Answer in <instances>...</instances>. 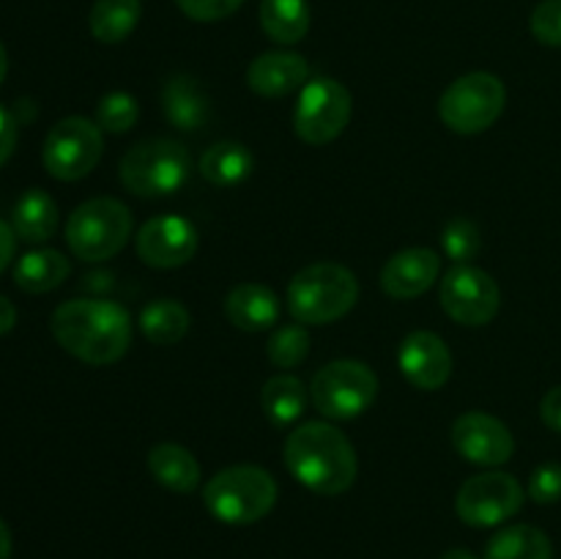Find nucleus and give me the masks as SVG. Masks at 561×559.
<instances>
[{"label": "nucleus", "mask_w": 561, "mask_h": 559, "mask_svg": "<svg viewBox=\"0 0 561 559\" xmlns=\"http://www.w3.org/2000/svg\"><path fill=\"white\" fill-rule=\"evenodd\" d=\"M60 349L88 365H113L131 345V318L118 301L71 299L49 318Z\"/></svg>", "instance_id": "f257e3e1"}, {"label": "nucleus", "mask_w": 561, "mask_h": 559, "mask_svg": "<svg viewBox=\"0 0 561 559\" xmlns=\"http://www.w3.org/2000/svg\"><path fill=\"white\" fill-rule=\"evenodd\" d=\"M283 455L294 480L321 497L345 493L359 471L354 444L329 422H301L285 438Z\"/></svg>", "instance_id": "f03ea898"}, {"label": "nucleus", "mask_w": 561, "mask_h": 559, "mask_svg": "<svg viewBox=\"0 0 561 559\" xmlns=\"http://www.w3.org/2000/svg\"><path fill=\"white\" fill-rule=\"evenodd\" d=\"M285 301H288V312L296 318V323L323 327V323L340 321L354 310V305L359 301V280L343 263H310L294 274Z\"/></svg>", "instance_id": "7ed1b4c3"}, {"label": "nucleus", "mask_w": 561, "mask_h": 559, "mask_svg": "<svg viewBox=\"0 0 561 559\" xmlns=\"http://www.w3.org/2000/svg\"><path fill=\"white\" fill-rule=\"evenodd\" d=\"M206 510L230 526H247L266 518L277 504V480L272 471L252 464L228 466L203 488Z\"/></svg>", "instance_id": "20e7f679"}, {"label": "nucleus", "mask_w": 561, "mask_h": 559, "mask_svg": "<svg viewBox=\"0 0 561 559\" xmlns=\"http://www.w3.org/2000/svg\"><path fill=\"white\" fill-rule=\"evenodd\" d=\"M192 157L184 142L153 137L131 146L121 159V184L137 197H164L186 184Z\"/></svg>", "instance_id": "39448f33"}, {"label": "nucleus", "mask_w": 561, "mask_h": 559, "mask_svg": "<svg viewBox=\"0 0 561 559\" xmlns=\"http://www.w3.org/2000/svg\"><path fill=\"white\" fill-rule=\"evenodd\" d=\"M131 236V214L115 197H91L66 219V244L80 261L115 258Z\"/></svg>", "instance_id": "423d86ee"}, {"label": "nucleus", "mask_w": 561, "mask_h": 559, "mask_svg": "<svg viewBox=\"0 0 561 559\" xmlns=\"http://www.w3.org/2000/svg\"><path fill=\"white\" fill-rule=\"evenodd\" d=\"M507 104V88L491 71H471L458 77L453 85L444 91L438 102V115L444 126L458 135H480L491 129L504 113Z\"/></svg>", "instance_id": "0eeeda50"}, {"label": "nucleus", "mask_w": 561, "mask_h": 559, "mask_svg": "<svg viewBox=\"0 0 561 559\" xmlns=\"http://www.w3.org/2000/svg\"><path fill=\"white\" fill-rule=\"evenodd\" d=\"M378 376L359 360H337L312 376L310 398L327 420H356L373 406Z\"/></svg>", "instance_id": "6e6552de"}, {"label": "nucleus", "mask_w": 561, "mask_h": 559, "mask_svg": "<svg viewBox=\"0 0 561 559\" xmlns=\"http://www.w3.org/2000/svg\"><path fill=\"white\" fill-rule=\"evenodd\" d=\"M104 151L102 129L93 121L71 115L47 132L42 162L58 181H80L99 164Z\"/></svg>", "instance_id": "1a4fd4ad"}, {"label": "nucleus", "mask_w": 561, "mask_h": 559, "mask_svg": "<svg viewBox=\"0 0 561 559\" xmlns=\"http://www.w3.org/2000/svg\"><path fill=\"white\" fill-rule=\"evenodd\" d=\"M351 121V93L332 77H316L299 91L294 113V129L299 140L310 146H327L337 140Z\"/></svg>", "instance_id": "9d476101"}, {"label": "nucleus", "mask_w": 561, "mask_h": 559, "mask_svg": "<svg viewBox=\"0 0 561 559\" xmlns=\"http://www.w3.org/2000/svg\"><path fill=\"white\" fill-rule=\"evenodd\" d=\"M520 507H524V488L507 471H482L469 477L455 497L458 518L477 529L504 524L518 515Z\"/></svg>", "instance_id": "9b49d317"}, {"label": "nucleus", "mask_w": 561, "mask_h": 559, "mask_svg": "<svg viewBox=\"0 0 561 559\" xmlns=\"http://www.w3.org/2000/svg\"><path fill=\"white\" fill-rule=\"evenodd\" d=\"M438 299L453 321L463 327H485L502 307V290L488 272L460 263L442 280Z\"/></svg>", "instance_id": "f8f14e48"}, {"label": "nucleus", "mask_w": 561, "mask_h": 559, "mask_svg": "<svg viewBox=\"0 0 561 559\" xmlns=\"http://www.w3.org/2000/svg\"><path fill=\"white\" fill-rule=\"evenodd\" d=\"M137 255L151 269H179L197 252V230L190 219L162 214L148 219L135 239Z\"/></svg>", "instance_id": "ddd939ff"}, {"label": "nucleus", "mask_w": 561, "mask_h": 559, "mask_svg": "<svg viewBox=\"0 0 561 559\" xmlns=\"http://www.w3.org/2000/svg\"><path fill=\"white\" fill-rule=\"evenodd\" d=\"M453 444L469 464L502 466L513 458L515 438L502 420L485 411H466L453 422Z\"/></svg>", "instance_id": "4468645a"}, {"label": "nucleus", "mask_w": 561, "mask_h": 559, "mask_svg": "<svg viewBox=\"0 0 561 559\" xmlns=\"http://www.w3.org/2000/svg\"><path fill=\"white\" fill-rule=\"evenodd\" d=\"M398 365L405 381L414 384L416 389L433 392V389H442L453 376V351L436 332L420 329L400 343Z\"/></svg>", "instance_id": "2eb2a0df"}, {"label": "nucleus", "mask_w": 561, "mask_h": 559, "mask_svg": "<svg viewBox=\"0 0 561 559\" xmlns=\"http://www.w3.org/2000/svg\"><path fill=\"white\" fill-rule=\"evenodd\" d=\"M442 261L427 247H411V250L398 252L381 269V288L392 299H414L422 296L427 288H433Z\"/></svg>", "instance_id": "dca6fc26"}, {"label": "nucleus", "mask_w": 561, "mask_h": 559, "mask_svg": "<svg viewBox=\"0 0 561 559\" xmlns=\"http://www.w3.org/2000/svg\"><path fill=\"white\" fill-rule=\"evenodd\" d=\"M247 82L257 96L279 99L288 93L301 91L310 82V66L305 55L272 49V53L257 55L247 69Z\"/></svg>", "instance_id": "f3484780"}, {"label": "nucleus", "mask_w": 561, "mask_h": 559, "mask_svg": "<svg viewBox=\"0 0 561 559\" xmlns=\"http://www.w3.org/2000/svg\"><path fill=\"white\" fill-rule=\"evenodd\" d=\"M225 316L241 332H263L279 321V299L268 285L241 283L225 299Z\"/></svg>", "instance_id": "a211bd4d"}, {"label": "nucleus", "mask_w": 561, "mask_h": 559, "mask_svg": "<svg viewBox=\"0 0 561 559\" xmlns=\"http://www.w3.org/2000/svg\"><path fill=\"white\" fill-rule=\"evenodd\" d=\"M162 110L164 118L181 132L201 129V126H206L208 115H211V104H208L206 91L190 75H173L164 82Z\"/></svg>", "instance_id": "6ab92c4d"}, {"label": "nucleus", "mask_w": 561, "mask_h": 559, "mask_svg": "<svg viewBox=\"0 0 561 559\" xmlns=\"http://www.w3.org/2000/svg\"><path fill=\"white\" fill-rule=\"evenodd\" d=\"M148 471L162 488L175 493H192L201 482V464L186 447L173 442H162L151 447L146 458Z\"/></svg>", "instance_id": "aec40b11"}, {"label": "nucleus", "mask_w": 561, "mask_h": 559, "mask_svg": "<svg viewBox=\"0 0 561 559\" xmlns=\"http://www.w3.org/2000/svg\"><path fill=\"white\" fill-rule=\"evenodd\" d=\"M252 168H255V157H252L250 148L244 142L230 140L206 148L201 153V162H197V170H201L203 179L214 186L241 184V181L250 179Z\"/></svg>", "instance_id": "412c9836"}, {"label": "nucleus", "mask_w": 561, "mask_h": 559, "mask_svg": "<svg viewBox=\"0 0 561 559\" xmlns=\"http://www.w3.org/2000/svg\"><path fill=\"white\" fill-rule=\"evenodd\" d=\"M11 228L27 244H42V241L53 239L58 230V206L44 190H27L16 201Z\"/></svg>", "instance_id": "4be33fe9"}, {"label": "nucleus", "mask_w": 561, "mask_h": 559, "mask_svg": "<svg viewBox=\"0 0 561 559\" xmlns=\"http://www.w3.org/2000/svg\"><path fill=\"white\" fill-rule=\"evenodd\" d=\"M257 20L272 42L299 44L310 31V5L307 0H261Z\"/></svg>", "instance_id": "5701e85b"}, {"label": "nucleus", "mask_w": 561, "mask_h": 559, "mask_svg": "<svg viewBox=\"0 0 561 559\" xmlns=\"http://www.w3.org/2000/svg\"><path fill=\"white\" fill-rule=\"evenodd\" d=\"M69 261L58 250H33L16 261L14 283L25 294H47L58 288L69 277Z\"/></svg>", "instance_id": "b1692460"}, {"label": "nucleus", "mask_w": 561, "mask_h": 559, "mask_svg": "<svg viewBox=\"0 0 561 559\" xmlns=\"http://www.w3.org/2000/svg\"><path fill=\"white\" fill-rule=\"evenodd\" d=\"M142 16V0H96L88 16L93 38L102 44H121L135 33Z\"/></svg>", "instance_id": "393cba45"}, {"label": "nucleus", "mask_w": 561, "mask_h": 559, "mask_svg": "<svg viewBox=\"0 0 561 559\" xmlns=\"http://www.w3.org/2000/svg\"><path fill=\"white\" fill-rule=\"evenodd\" d=\"M261 406L263 414L268 417V422L277 427H288L305 414L307 406V389L290 373H277V376L268 378L261 389Z\"/></svg>", "instance_id": "a878e982"}, {"label": "nucleus", "mask_w": 561, "mask_h": 559, "mask_svg": "<svg viewBox=\"0 0 561 559\" xmlns=\"http://www.w3.org/2000/svg\"><path fill=\"white\" fill-rule=\"evenodd\" d=\"M553 546L537 526L513 524L488 540L485 559H551Z\"/></svg>", "instance_id": "bb28decb"}, {"label": "nucleus", "mask_w": 561, "mask_h": 559, "mask_svg": "<svg viewBox=\"0 0 561 559\" xmlns=\"http://www.w3.org/2000/svg\"><path fill=\"white\" fill-rule=\"evenodd\" d=\"M140 329L151 343L175 345L190 332V310L175 299H157L142 307Z\"/></svg>", "instance_id": "cd10ccee"}, {"label": "nucleus", "mask_w": 561, "mask_h": 559, "mask_svg": "<svg viewBox=\"0 0 561 559\" xmlns=\"http://www.w3.org/2000/svg\"><path fill=\"white\" fill-rule=\"evenodd\" d=\"M266 354L274 367H296L310 354V334L301 323H285L274 329V334L266 343Z\"/></svg>", "instance_id": "c85d7f7f"}, {"label": "nucleus", "mask_w": 561, "mask_h": 559, "mask_svg": "<svg viewBox=\"0 0 561 559\" xmlns=\"http://www.w3.org/2000/svg\"><path fill=\"white\" fill-rule=\"evenodd\" d=\"M140 118V104L131 93L113 91L107 96H102L96 107V124L102 132H110V135H124Z\"/></svg>", "instance_id": "c756f323"}, {"label": "nucleus", "mask_w": 561, "mask_h": 559, "mask_svg": "<svg viewBox=\"0 0 561 559\" xmlns=\"http://www.w3.org/2000/svg\"><path fill=\"white\" fill-rule=\"evenodd\" d=\"M442 247L444 255H447L449 261L458 263V266L460 263H469L482 247L480 230H477V225L471 223V219H453V223H447V228H444Z\"/></svg>", "instance_id": "7c9ffc66"}, {"label": "nucleus", "mask_w": 561, "mask_h": 559, "mask_svg": "<svg viewBox=\"0 0 561 559\" xmlns=\"http://www.w3.org/2000/svg\"><path fill=\"white\" fill-rule=\"evenodd\" d=\"M531 33L546 47H561V0H542L529 20Z\"/></svg>", "instance_id": "2f4dec72"}, {"label": "nucleus", "mask_w": 561, "mask_h": 559, "mask_svg": "<svg viewBox=\"0 0 561 559\" xmlns=\"http://www.w3.org/2000/svg\"><path fill=\"white\" fill-rule=\"evenodd\" d=\"M529 499L537 504L561 502V464H542L531 471Z\"/></svg>", "instance_id": "473e14b6"}, {"label": "nucleus", "mask_w": 561, "mask_h": 559, "mask_svg": "<svg viewBox=\"0 0 561 559\" xmlns=\"http://www.w3.org/2000/svg\"><path fill=\"white\" fill-rule=\"evenodd\" d=\"M244 0H175L181 11L195 22H217L241 9Z\"/></svg>", "instance_id": "72a5a7b5"}, {"label": "nucleus", "mask_w": 561, "mask_h": 559, "mask_svg": "<svg viewBox=\"0 0 561 559\" xmlns=\"http://www.w3.org/2000/svg\"><path fill=\"white\" fill-rule=\"evenodd\" d=\"M16 146V121L5 107H0V168L9 162Z\"/></svg>", "instance_id": "f704fd0d"}, {"label": "nucleus", "mask_w": 561, "mask_h": 559, "mask_svg": "<svg viewBox=\"0 0 561 559\" xmlns=\"http://www.w3.org/2000/svg\"><path fill=\"white\" fill-rule=\"evenodd\" d=\"M540 417L551 431L561 433V384L546 392V398L540 403Z\"/></svg>", "instance_id": "c9c22d12"}, {"label": "nucleus", "mask_w": 561, "mask_h": 559, "mask_svg": "<svg viewBox=\"0 0 561 559\" xmlns=\"http://www.w3.org/2000/svg\"><path fill=\"white\" fill-rule=\"evenodd\" d=\"M14 247H16V233L9 223L0 219V274L9 269L11 258H14Z\"/></svg>", "instance_id": "e433bc0d"}, {"label": "nucleus", "mask_w": 561, "mask_h": 559, "mask_svg": "<svg viewBox=\"0 0 561 559\" xmlns=\"http://www.w3.org/2000/svg\"><path fill=\"white\" fill-rule=\"evenodd\" d=\"M14 323H16L14 305H11V301L5 299V296H0V334L11 332V329H14Z\"/></svg>", "instance_id": "4c0bfd02"}, {"label": "nucleus", "mask_w": 561, "mask_h": 559, "mask_svg": "<svg viewBox=\"0 0 561 559\" xmlns=\"http://www.w3.org/2000/svg\"><path fill=\"white\" fill-rule=\"evenodd\" d=\"M11 557V532L5 526V521L0 518V559H9Z\"/></svg>", "instance_id": "58836bf2"}, {"label": "nucleus", "mask_w": 561, "mask_h": 559, "mask_svg": "<svg viewBox=\"0 0 561 559\" xmlns=\"http://www.w3.org/2000/svg\"><path fill=\"white\" fill-rule=\"evenodd\" d=\"M442 559H477L469 548H449L447 554H442Z\"/></svg>", "instance_id": "ea45409f"}, {"label": "nucleus", "mask_w": 561, "mask_h": 559, "mask_svg": "<svg viewBox=\"0 0 561 559\" xmlns=\"http://www.w3.org/2000/svg\"><path fill=\"white\" fill-rule=\"evenodd\" d=\"M5 71H9V55H5L3 42H0V85H3L5 80Z\"/></svg>", "instance_id": "a19ab883"}]
</instances>
